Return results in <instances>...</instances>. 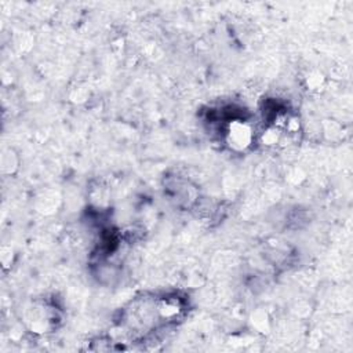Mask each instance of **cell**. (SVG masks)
<instances>
[{
  "mask_svg": "<svg viewBox=\"0 0 353 353\" xmlns=\"http://www.w3.org/2000/svg\"><path fill=\"white\" fill-rule=\"evenodd\" d=\"M228 121L229 123L225 131V138L228 145L234 150L247 149L254 139L251 127L244 120H240V119H230Z\"/></svg>",
  "mask_w": 353,
  "mask_h": 353,
  "instance_id": "cell-1",
  "label": "cell"
}]
</instances>
